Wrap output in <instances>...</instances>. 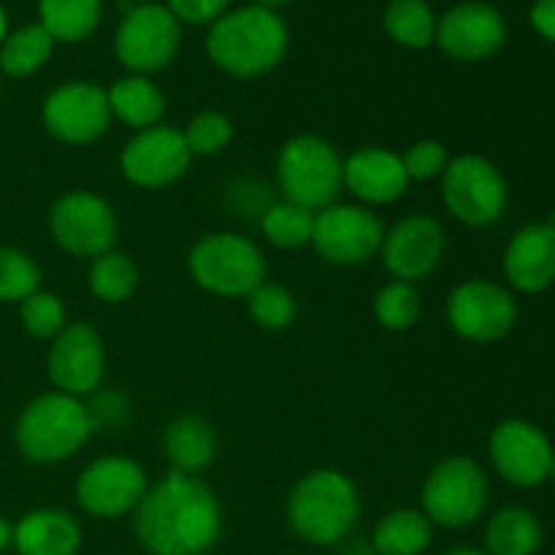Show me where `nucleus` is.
<instances>
[{"mask_svg":"<svg viewBox=\"0 0 555 555\" xmlns=\"http://www.w3.org/2000/svg\"><path fill=\"white\" fill-rule=\"evenodd\" d=\"M444 555H488L486 551H477V547H455V551L444 553Z\"/></svg>","mask_w":555,"mask_h":555,"instance_id":"79ce46f5","label":"nucleus"},{"mask_svg":"<svg viewBox=\"0 0 555 555\" xmlns=\"http://www.w3.org/2000/svg\"><path fill=\"white\" fill-rule=\"evenodd\" d=\"M285 3H291V0H255V5H263V9H280V5H285Z\"/></svg>","mask_w":555,"mask_h":555,"instance_id":"a19ab883","label":"nucleus"},{"mask_svg":"<svg viewBox=\"0 0 555 555\" xmlns=\"http://www.w3.org/2000/svg\"><path fill=\"white\" fill-rule=\"evenodd\" d=\"M547 225H551V228H553V231H555V211H553V215H551V217H547Z\"/></svg>","mask_w":555,"mask_h":555,"instance_id":"a18cd8bd","label":"nucleus"},{"mask_svg":"<svg viewBox=\"0 0 555 555\" xmlns=\"http://www.w3.org/2000/svg\"><path fill=\"white\" fill-rule=\"evenodd\" d=\"M190 155L188 141L182 130L171 125H152L139 130L133 139L125 144L119 168L130 184L144 190H160L177 182L188 171Z\"/></svg>","mask_w":555,"mask_h":555,"instance_id":"ddd939ff","label":"nucleus"},{"mask_svg":"<svg viewBox=\"0 0 555 555\" xmlns=\"http://www.w3.org/2000/svg\"><path fill=\"white\" fill-rule=\"evenodd\" d=\"M247 309L249 318H253L260 328L285 331L287 325H293V320H296L298 304L287 287L274 285V282H263V285H258L247 296Z\"/></svg>","mask_w":555,"mask_h":555,"instance_id":"473e14b6","label":"nucleus"},{"mask_svg":"<svg viewBox=\"0 0 555 555\" xmlns=\"http://www.w3.org/2000/svg\"><path fill=\"white\" fill-rule=\"evenodd\" d=\"M179 20L160 3L133 5L122 16L114 36V52L128 70L139 76L168 68L179 52Z\"/></svg>","mask_w":555,"mask_h":555,"instance_id":"1a4fd4ad","label":"nucleus"},{"mask_svg":"<svg viewBox=\"0 0 555 555\" xmlns=\"http://www.w3.org/2000/svg\"><path fill=\"white\" fill-rule=\"evenodd\" d=\"M43 125L65 144H92L112 122V106L103 87L92 81H68L52 90L43 101Z\"/></svg>","mask_w":555,"mask_h":555,"instance_id":"2eb2a0df","label":"nucleus"},{"mask_svg":"<svg viewBox=\"0 0 555 555\" xmlns=\"http://www.w3.org/2000/svg\"><path fill=\"white\" fill-rule=\"evenodd\" d=\"M374 318L388 331H406L421 318V293L410 282H390L374 296Z\"/></svg>","mask_w":555,"mask_h":555,"instance_id":"2f4dec72","label":"nucleus"},{"mask_svg":"<svg viewBox=\"0 0 555 555\" xmlns=\"http://www.w3.org/2000/svg\"><path fill=\"white\" fill-rule=\"evenodd\" d=\"M41 285V269L27 253L0 247V301H25Z\"/></svg>","mask_w":555,"mask_h":555,"instance_id":"72a5a7b5","label":"nucleus"},{"mask_svg":"<svg viewBox=\"0 0 555 555\" xmlns=\"http://www.w3.org/2000/svg\"><path fill=\"white\" fill-rule=\"evenodd\" d=\"M531 25L547 41H555V0H537L531 5Z\"/></svg>","mask_w":555,"mask_h":555,"instance_id":"58836bf2","label":"nucleus"},{"mask_svg":"<svg viewBox=\"0 0 555 555\" xmlns=\"http://www.w3.org/2000/svg\"><path fill=\"white\" fill-rule=\"evenodd\" d=\"M434 540V524L423 509H393L374 526L372 545L379 555H423Z\"/></svg>","mask_w":555,"mask_h":555,"instance_id":"a878e982","label":"nucleus"},{"mask_svg":"<svg viewBox=\"0 0 555 555\" xmlns=\"http://www.w3.org/2000/svg\"><path fill=\"white\" fill-rule=\"evenodd\" d=\"M385 228L374 211L352 204H331L314 215L312 247L334 266H361L383 249Z\"/></svg>","mask_w":555,"mask_h":555,"instance_id":"9d476101","label":"nucleus"},{"mask_svg":"<svg viewBox=\"0 0 555 555\" xmlns=\"http://www.w3.org/2000/svg\"><path fill=\"white\" fill-rule=\"evenodd\" d=\"M14 551L20 555H76L81 551V526L63 509H33L14 526Z\"/></svg>","mask_w":555,"mask_h":555,"instance_id":"4be33fe9","label":"nucleus"},{"mask_svg":"<svg viewBox=\"0 0 555 555\" xmlns=\"http://www.w3.org/2000/svg\"><path fill=\"white\" fill-rule=\"evenodd\" d=\"M182 135L188 141L190 155H220L233 141V122L220 112H201L190 119Z\"/></svg>","mask_w":555,"mask_h":555,"instance_id":"f704fd0d","label":"nucleus"},{"mask_svg":"<svg viewBox=\"0 0 555 555\" xmlns=\"http://www.w3.org/2000/svg\"><path fill=\"white\" fill-rule=\"evenodd\" d=\"M49 379L60 393L87 396L101 385L106 372V350L98 331L87 323L65 325L49 350Z\"/></svg>","mask_w":555,"mask_h":555,"instance_id":"f3484780","label":"nucleus"},{"mask_svg":"<svg viewBox=\"0 0 555 555\" xmlns=\"http://www.w3.org/2000/svg\"><path fill=\"white\" fill-rule=\"evenodd\" d=\"M345 188L366 204H393L410 188L401 155L383 146H363L345 160Z\"/></svg>","mask_w":555,"mask_h":555,"instance_id":"412c9836","label":"nucleus"},{"mask_svg":"<svg viewBox=\"0 0 555 555\" xmlns=\"http://www.w3.org/2000/svg\"><path fill=\"white\" fill-rule=\"evenodd\" d=\"M504 274L520 293H542L555 282V231L547 222H531L509 238Z\"/></svg>","mask_w":555,"mask_h":555,"instance_id":"aec40b11","label":"nucleus"},{"mask_svg":"<svg viewBox=\"0 0 555 555\" xmlns=\"http://www.w3.org/2000/svg\"><path fill=\"white\" fill-rule=\"evenodd\" d=\"M504 38H507V25L499 9H493L491 3H461L437 22L434 41L448 57L477 63L496 54L504 47Z\"/></svg>","mask_w":555,"mask_h":555,"instance_id":"a211bd4d","label":"nucleus"},{"mask_svg":"<svg viewBox=\"0 0 555 555\" xmlns=\"http://www.w3.org/2000/svg\"><path fill=\"white\" fill-rule=\"evenodd\" d=\"M448 320L464 339L496 341L515 328L518 307L507 287L491 280H469L450 293Z\"/></svg>","mask_w":555,"mask_h":555,"instance_id":"4468645a","label":"nucleus"},{"mask_svg":"<svg viewBox=\"0 0 555 555\" xmlns=\"http://www.w3.org/2000/svg\"><path fill=\"white\" fill-rule=\"evenodd\" d=\"M442 201L459 222L486 228L507 209V182L486 157L461 155L442 171Z\"/></svg>","mask_w":555,"mask_h":555,"instance_id":"6e6552de","label":"nucleus"},{"mask_svg":"<svg viewBox=\"0 0 555 555\" xmlns=\"http://www.w3.org/2000/svg\"><path fill=\"white\" fill-rule=\"evenodd\" d=\"M314 215L318 211H309L304 206L291 204V201H274L260 217V228H263L266 238L276 247L298 249L312 244Z\"/></svg>","mask_w":555,"mask_h":555,"instance_id":"7c9ffc66","label":"nucleus"},{"mask_svg":"<svg viewBox=\"0 0 555 555\" xmlns=\"http://www.w3.org/2000/svg\"><path fill=\"white\" fill-rule=\"evenodd\" d=\"M276 182L291 204L320 211L345 188V163L325 139L312 133L287 141L276 157Z\"/></svg>","mask_w":555,"mask_h":555,"instance_id":"39448f33","label":"nucleus"},{"mask_svg":"<svg viewBox=\"0 0 555 555\" xmlns=\"http://www.w3.org/2000/svg\"><path fill=\"white\" fill-rule=\"evenodd\" d=\"M5 25H9V22H5V11H3V5H0V41L5 38Z\"/></svg>","mask_w":555,"mask_h":555,"instance_id":"37998d69","label":"nucleus"},{"mask_svg":"<svg viewBox=\"0 0 555 555\" xmlns=\"http://www.w3.org/2000/svg\"><path fill=\"white\" fill-rule=\"evenodd\" d=\"M22 325L38 339H54L65 328V307L54 293L36 291L22 301Z\"/></svg>","mask_w":555,"mask_h":555,"instance_id":"c9c22d12","label":"nucleus"},{"mask_svg":"<svg viewBox=\"0 0 555 555\" xmlns=\"http://www.w3.org/2000/svg\"><path fill=\"white\" fill-rule=\"evenodd\" d=\"M383 263L399 282H417L431 274L444 255V231L434 217L410 215L383 238Z\"/></svg>","mask_w":555,"mask_h":555,"instance_id":"6ab92c4d","label":"nucleus"},{"mask_svg":"<svg viewBox=\"0 0 555 555\" xmlns=\"http://www.w3.org/2000/svg\"><path fill=\"white\" fill-rule=\"evenodd\" d=\"M95 426L90 406L81 404L76 396L52 390L22 410L16 421V444L22 455L36 464H57L79 453Z\"/></svg>","mask_w":555,"mask_h":555,"instance_id":"20e7f679","label":"nucleus"},{"mask_svg":"<svg viewBox=\"0 0 555 555\" xmlns=\"http://www.w3.org/2000/svg\"><path fill=\"white\" fill-rule=\"evenodd\" d=\"M146 475L133 459L108 455L81 472L76 482V502L92 518H122L135 513L146 493Z\"/></svg>","mask_w":555,"mask_h":555,"instance_id":"f8f14e48","label":"nucleus"},{"mask_svg":"<svg viewBox=\"0 0 555 555\" xmlns=\"http://www.w3.org/2000/svg\"><path fill=\"white\" fill-rule=\"evenodd\" d=\"M383 22L388 36L406 49H426L437 38V20L426 0H390Z\"/></svg>","mask_w":555,"mask_h":555,"instance_id":"c85d7f7f","label":"nucleus"},{"mask_svg":"<svg viewBox=\"0 0 555 555\" xmlns=\"http://www.w3.org/2000/svg\"><path fill=\"white\" fill-rule=\"evenodd\" d=\"M231 0H168V11L188 25H215L228 14Z\"/></svg>","mask_w":555,"mask_h":555,"instance_id":"4c0bfd02","label":"nucleus"},{"mask_svg":"<svg viewBox=\"0 0 555 555\" xmlns=\"http://www.w3.org/2000/svg\"><path fill=\"white\" fill-rule=\"evenodd\" d=\"M547 480H555V455H553V464H551V475H547Z\"/></svg>","mask_w":555,"mask_h":555,"instance_id":"c03bdc74","label":"nucleus"},{"mask_svg":"<svg viewBox=\"0 0 555 555\" xmlns=\"http://www.w3.org/2000/svg\"><path fill=\"white\" fill-rule=\"evenodd\" d=\"M9 547H14V526L5 518H0V555H3Z\"/></svg>","mask_w":555,"mask_h":555,"instance_id":"ea45409f","label":"nucleus"},{"mask_svg":"<svg viewBox=\"0 0 555 555\" xmlns=\"http://www.w3.org/2000/svg\"><path fill=\"white\" fill-rule=\"evenodd\" d=\"M190 274L204 291L247 298L266 282V258L255 242L238 233H209L190 249Z\"/></svg>","mask_w":555,"mask_h":555,"instance_id":"423d86ee","label":"nucleus"},{"mask_svg":"<svg viewBox=\"0 0 555 555\" xmlns=\"http://www.w3.org/2000/svg\"><path fill=\"white\" fill-rule=\"evenodd\" d=\"M542 545V526L531 509L504 507L486 526L488 555H537Z\"/></svg>","mask_w":555,"mask_h":555,"instance_id":"393cba45","label":"nucleus"},{"mask_svg":"<svg viewBox=\"0 0 555 555\" xmlns=\"http://www.w3.org/2000/svg\"><path fill=\"white\" fill-rule=\"evenodd\" d=\"M488 453L504 480L518 488H537L551 475L555 450L540 426L513 417L493 428Z\"/></svg>","mask_w":555,"mask_h":555,"instance_id":"dca6fc26","label":"nucleus"},{"mask_svg":"<svg viewBox=\"0 0 555 555\" xmlns=\"http://www.w3.org/2000/svg\"><path fill=\"white\" fill-rule=\"evenodd\" d=\"M211 63L236 79H253L274 70L287 52V27L276 11L244 5L228 11L206 38Z\"/></svg>","mask_w":555,"mask_h":555,"instance_id":"f03ea898","label":"nucleus"},{"mask_svg":"<svg viewBox=\"0 0 555 555\" xmlns=\"http://www.w3.org/2000/svg\"><path fill=\"white\" fill-rule=\"evenodd\" d=\"M163 453L173 472L195 475L217 459V434L201 415H179L163 431Z\"/></svg>","mask_w":555,"mask_h":555,"instance_id":"5701e85b","label":"nucleus"},{"mask_svg":"<svg viewBox=\"0 0 555 555\" xmlns=\"http://www.w3.org/2000/svg\"><path fill=\"white\" fill-rule=\"evenodd\" d=\"M361 515L356 482L339 469H314L296 482L287 499V524L309 545H336Z\"/></svg>","mask_w":555,"mask_h":555,"instance_id":"7ed1b4c3","label":"nucleus"},{"mask_svg":"<svg viewBox=\"0 0 555 555\" xmlns=\"http://www.w3.org/2000/svg\"><path fill=\"white\" fill-rule=\"evenodd\" d=\"M52 236L65 253L76 258H98L108 253L117 238V217L108 201L90 190H70L49 215Z\"/></svg>","mask_w":555,"mask_h":555,"instance_id":"9b49d317","label":"nucleus"},{"mask_svg":"<svg viewBox=\"0 0 555 555\" xmlns=\"http://www.w3.org/2000/svg\"><path fill=\"white\" fill-rule=\"evenodd\" d=\"M139 285V269L125 253H108L92 258L90 266V291L92 296L106 304H122L133 296Z\"/></svg>","mask_w":555,"mask_h":555,"instance_id":"c756f323","label":"nucleus"},{"mask_svg":"<svg viewBox=\"0 0 555 555\" xmlns=\"http://www.w3.org/2000/svg\"><path fill=\"white\" fill-rule=\"evenodd\" d=\"M106 95L112 117L122 119L130 128H152V125L160 122L163 112H166V95L150 76L133 74L117 79L108 87Z\"/></svg>","mask_w":555,"mask_h":555,"instance_id":"b1692460","label":"nucleus"},{"mask_svg":"<svg viewBox=\"0 0 555 555\" xmlns=\"http://www.w3.org/2000/svg\"><path fill=\"white\" fill-rule=\"evenodd\" d=\"M401 163L406 168V177L417 179V182H426V179L434 177H442V171L448 168L450 157H448V146L442 141H434V139H423L415 141L410 150L401 155Z\"/></svg>","mask_w":555,"mask_h":555,"instance_id":"e433bc0d","label":"nucleus"},{"mask_svg":"<svg viewBox=\"0 0 555 555\" xmlns=\"http://www.w3.org/2000/svg\"><path fill=\"white\" fill-rule=\"evenodd\" d=\"M141 3H150V0H141Z\"/></svg>","mask_w":555,"mask_h":555,"instance_id":"49530a36","label":"nucleus"},{"mask_svg":"<svg viewBox=\"0 0 555 555\" xmlns=\"http://www.w3.org/2000/svg\"><path fill=\"white\" fill-rule=\"evenodd\" d=\"M38 14L54 41H85L101 22V0H38Z\"/></svg>","mask_w":555,"mask_h":555,"instance_id":"cd10ccee","label":"nucleus"},{"mask_svg":"<svg viewBox=\"0 0 555 555\" xmlns=\"http://www.w3.org/2000/svg\"><path fill=\"white\" fill-rule=\"evenodd\" d=\"M423 515L442 529H466L488 504V477L477 461L466 455L444 459L426 477L421 493Z\"/></svg>","mask_w":555,"mask_h":555,"instance_id":"0eeeda50","label":"nucleus"},{"mask_svg":"<svg viewBox=\"0 0 555 555\" xmlns=\"http://www.w3.org/2000/svg\"><path fill=\"white\" fill-rule=\"evenodd\" d=\"M54 52V38L41 22L20 27L0 41V70L14 79H25L41 70Z\"/></svg>","mask_w":555,"mask_h":555,"instance_id":"bb28decb","label":"nucleus"},{"mask_svg":"<svg viewBox=\"0 0 555 555\" xmlns=\"http://www.w3.org/2000/svg\"><path fill=\"white\" fill-rule=\"evenodd\" d=\"M220 531V502L195 475L171 469L135 507V537L150 555H206Z\"/></svg>","mask_w":555,"mask_h":555,"instance_id":"f257e3e1","label":"nucleus"}]
</instances>
